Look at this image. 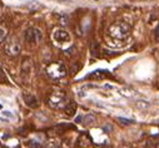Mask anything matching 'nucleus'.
I'll list each match as a JSON object with an SVG mask.
<instances>
[{"instance_id":"nucleus-1","label":"nucleus","mask_w":159,"mask_h":148,"mask_svg":"<svg viewBox=\"0 0 159 148\" xmlns=\"http://www.w3.org/2000/svg\"><path fill=\"white\" fill-rule=\"evenodd\" d=\"M132 33V25L127 21H115L108 28V34L113 39L116 40H124Z\"/></svg>"},{"instance_id":"nucleus-2","label":"nucleus","mask_w":159,"mask_h":148,"mask_svg":"<svg viewBox=\"0 0 159 148\" xmlns=\"http://www.w3.org/2000/svg\"><path fill=\"white\" fill-rule=\"evenodd\" d=\"M68 97L66 94L60 90V89H55L52 93H49L48 98H47V104L52 108V109H64V107L68 103Z\"/></svg>"},{"instance_id":"nucleus-3","label":"nucleus","mask_w":159,"mask_h":148,"mask_svg":"<svg viewBox=\"0 0 159 148\" xmlns=\"http://www.w3.org/2000/svg\"><path fill=\"white\" fill-rule=\"evenodd\" d=\"M66 67L61 62H53L47 67V74L54 81L63 79L66 76Z\"/></svg>"},{"instance_id":"nucleus-4","label":"nucleus","mask_w":159,"mask_h":148,"mask_svg":"<svg viewBox=\"0 0 159 148\" xmlns=\"http://www.w3.org/2000/svg\"><path fill=\"white\" fill-rule=\"evenodd\" d=\"M20 52H21V45H20L18 38L13 36L5 44V53L9 57H18L20 54Z\"/></svg>"},{"instance_id":"nucleus-5","label":"nucleus","mask_w":159,"mask_h":148,"mask_svg":"<svg viewBox=\"0 0 159 148\" xmlns=\"http://www.w3.org/2000/svg\"><path fill=\"white\" fill-rule=\"evenodd\" d=\"M43 39V33L39 28H29L25 31V40L28 43H34L38 44Z\"/></svg>"},{"instance_id":"nucleus-6","label":"nucleus","mask_w":159,"mask_h":148,"mask_svg":"<svg viewBox=\"0 0 159 148\" xmlns=\"http://www.w3.org/2000/svg\"><path fill=\"white\" fill-rule=\"evenodd\" d=\"M53 39L59 44H64V43L70 42V35H69V33L66 30H64L61 28H58L53 33Z\"/></svg>"},{"instance_id":"nucleus-7","label":"nucleus","mask_w":159,"mask_h":148,"mask_svg":"<svg viewBox=\"0 0 159 148\" xmlns=\"http://www.w3.org/2000/svg\"><path fill=\"white\" fill-rule=\"evenodd\" d=\"M23 99H24L25 104H26L28 107H30V108H38V105H39L38 98H36L35 95L30 94V93H24V94H23Z\"/></svg>"},{"instance_id":"nucleus-8","label":"nucleus","mask_w":159,"mask_h":148,"mask_svg":"<svg viewBox=\"0 0 159 148\" xmlns=\"http://www.w3.org/2000/svg\"><path fill=\"white\" fill-rule=\"evenodd\" d=\"M76 109H78L76 103H75L73 99H70V100L66 103V105L64 107V112H65V114H66L68 117H73V116H75V113H76Z\"/></svg>"},{"instance_id":"nucleus-9","label":"nucleus","mask_w":159,"mask_h":148,"mask_svg":"<svg viewBox=\"0 0 159 148\" xmlns=\"http://www.w3.org/2000/svg\"><path fill=\"white\" fill-rule=\"evenodd\" d=\"M90 143H92V138L87 133H82L80 136L78 137V139H76V146L78 147H82V148L88 147Z\"/></svg>"},{"instance_id":"nucleus-10","label":"nucleus","mask_w":159,"mask_h":148,"mask_svg":"<svg viewBox=\"0 0 159 148\" xmlns=\"http://www.w3.org/2000/svg\"><path fill=\"white\" fill-rule=\"evenodd\" d=\"M108 76V72L107 70H95L92 74L87 77V79H103Z\"/></svg>"},{"instance_id":"nucleus-11","label":"nucleus","mask_w":159,"mask_h":148,"mask_svg":"<svg viewBox=\"0 0 159 148\" xmlns=\"http://www.w3.org/2000/svg\"><path fill=\"white\" fill-rule=\"evenodd\" d=\"M90 53H92V55L93 57H99L100 55V45H99V43L98 42H92L90 43Z\"/></svg>"},{"instance_id":"nucleus-12","label":"nucleus","mask_w":159,"mask_h":148,"mask_svg":"<svg viewBox=\"0 0 159 148\" xmlns=\"http://www.w3.org/2000/svg\"><path fill=\"white\" fill-rule=\"evenodd\" d=\"M26 146H28L29 148H43V144H42L40 142L35 141V139H29V141H26Z\"/></svg>"},{"instance_id":"nucleus-13","label":"nucleus","mask_w":159,"mask_h":148,"mask_svg":"<svg viewBox=\"0 0 159 148\" xmlns=\"http://www.w3.org/2000/svg\"><path fill=\"white\" fill-rule=\"evenodd\" d=\"M45 148H61V144L57 141V139H49L47 142Z\"/></svg>"},{"instance_id":"nucleus-14","label":"nucleus","mask_w":159,"mask_h":148,"mask_svg":"<svg viewBox=\"0 0 159 148\" xmlns=\"http://www.w3.org/2000/svg\"><path fill=\"white\" fill-rule=\"evenodd\" d=\"M7 34H8V29L3 25H0V43H3L5 40Z\"/></svg>"},{"instance_id":"nucleus-15","label":"nucleus","mask_w":159,"mask_h":148,"mask_svg":"<svg viewBox=\"0 0 159 148\" xmlns=\"http://www.w3.org/2000/svg\"><path fill=\"white\" fill-rule=\"evenodd\" d=\"M95 122V117L93 116V114H87L85 117H84V124L85 126H89V124H92V123H94Z\"/></svg>"},{"instance_id":"nucleus-16","label":"nucleus","mask_w":159,"mask_h":148,"mask_svg":"<svg viewBox=\"0 0 159 148\" xmlns=\"http://www.w3.org/2000/svg\"><path fill=\"white\" fill-rule=\"evenodd\" d=\"M28 8H30L31 10H38V9H42V8H43V5L38 4V3H35V2H31V3L28 5Z\"/></svg>"},{"instance_id":"nucleus-17","label":"nucleus","mask_w":159,"mask_h":148,"mask_svg":"<svg viewBox=\"0 0 159 148\" xmlns=\"http://www.w3.org/2000/svg\"><path fill=\"white\" fill-rule=\"evenodd\" d=\"M118 121H119V122H122L123 124H127V126H128V124H133V123H134V121L125 119V118H118Z\"/></svg>"},{"instance_id":"nucleus-18","label":"nucleus","mask_w":159,"mask_h":148,"mask_svg":"<svg viewBox=\"0 0 159 148\" xmlns=\"http://www.w3.org/2000/svg\"><path fill=\"white\" fill-rule=\"evenodd\" d=\"M154 35H155L157 42H159V25H158V26H157V29L154 30Z\"/></svg>"},{"instance_id":"nucleus-19","label":"nucleus","mask_w":159,"mask_h":148,"mask_svg":"<svg viewBox=\"0 0 159 148\" xmlns=\"http://www.w3.org/2000/svg\"><path fill=\"white\" fill-rule=\"evenodd\" d=\"M3 114H4V116H9V117H11V114H10V113H9V112H4V113H3Z\"/></svg>"},{"instance_id":"nucleus-20","label":"nucleus","mask_w":159,"mask_h":148,"mask_svg":"<svg viewBox=\"0 0 159 148\" xmlns=\"http://www.w3.org/2000/svg\"><path fill=\"white\" fill-rule=\"evenodd\" d=\"M0 148H9V147H7V146H2V144H0Z\"/></svg>"},{"instance_id":"nucleus-21","label":"nucleus","mask_w":159,"mask_h":148,"mask_svg":"<svg viewBox=\"0 0 159 148\" xmlns=\"http://www.w3.org/2000/svg\"><path fill=\"white\" fill-rule=\"evenodd\" d=\"M16 148H21V147H20V146H18V147H16Z\"/></svg>"},{"instance_id":"nucleus-22","label":"nucleus","mask_w":159,"mask_h":148,"mask_svg":"<svg viewBox=\"0 0 159 148\" xmlns=\"http://www.w3.org/2000/svg\"><path fill=\"white\" fill-rule=\"evenodd\" d=\"M0 108H2V104H0Z\"/></svg>"}]
</instances>
